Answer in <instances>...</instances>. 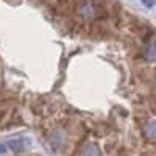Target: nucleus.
Listing matches in <instances>:
<instances>
[{"label": "nucleus", "instance_id": "nucleus-1", "mask_svg": "<svg viewBox=\"0 0 156 156\" xmlns=\"http://www.w3.org/2000/svg\"><path fill=\"white\" fill-rule=\"evenodd\" d=\"M45 5H50V6H56V5H61L64 0H42Z\"/></svg>", "mask_w": 156, "mask_h": 156}, {"label": "nucleus", "instance_id": "nucleus-2", "mask_svg": "<svg viewBox=\"0 0 156 156\" xmlns=\"http://www.w3.org/2000/svg\"><path fill=\"white\" fill-rule=\"evenodd\" d=\"M142 3H144L145 6H148V8H151L154 5V0H142Z\"/></svg>", "mask_w": 156, "mask_h": 156}]
</instances>
